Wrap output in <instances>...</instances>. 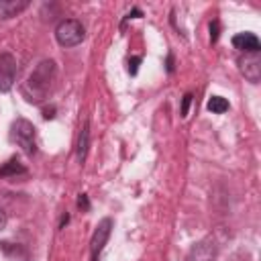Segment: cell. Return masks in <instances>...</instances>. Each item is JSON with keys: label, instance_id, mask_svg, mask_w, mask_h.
<instances>
[{"label": "cell", "instance_id": "11", "mask_svg": "<svg viewBox=\"0 0 261 261\" xmlns=\"http://www.w3.org/2000/svg\"><path fill=\"white\" fill-rule=\"evenodd\" d=\"M24 173H27V167H24L16 157L8 159V161L0 167V177H16V175H24Z\"/></svg>", "mask_w": 261, "mask_h": 261}, {"label": "cell", "instance_id": "8", "mask_svg": "<svg viewBox=\"0 0 261 261\" xmlns=\"http://www.w3.org/2000/svg\"><path fill=\"white\" fill-rule=\"evenodd\" d=\"M241 69H243V73H245V77L249 80V82H253V84H257L259 82V73H261V65H259V53H251V55H247L243 61H241Z\"/></svg>", "mask_w": 261, "mask_h": 261}, {"label": "cell", "instance_id": "13", "mask_svg": "<svg viewBox=\"0 0 261 261\" xmlns=\"http://www.w3.org/2000/svg\"><path fill=\"white\" fill-rule=\"evenodd\" d=\"M139 63H141V57H133V59L128 61V71H130V75H135V73H137Z\"/></svg>", "mask_w": 261, "mask_h": 261}, {"label": "cell", "instance_id": "5", "mask_svg": "<svg viewBox=\"0 0 261 261\" xmlns=\"http://www.w3.org/2000/svg\"><path fill=\"white\" fill-rule=\"evenodd\" d=\"M16 80V59L12 53H0V92H8Z\"/></svg>", "mask_w": 261, "mask_h": 261}, {"label": "cell", "instance_id": "16", "mask_svg": "<svg viewBox=\"0 0 261 261\" xmlns=\"http://www.w3.org/2000/svg\"><path fill=\"white\" fill-rule=\"evenodd\" d=\"M190 102H192V94H186V96H184V104H181V116L188 114V106H190Z\"/></svg>", "mask_w": 261, "mask_h": 261}, {"label": "cell", "instance_id": "15", "mask_svg": "<svg viewBox=\"0 0 261 261\" xmlns=\"http://www.w3.org/2000/svg\"><path fill=\"white\" fill-rule=\"evenodd\" d=\"M77 206H80L82 210H90V202H88V196H86V194H80V198H77Z\"/></svg>", "mask_w": 261, "mask_h": 261}, {"label": "cell", "instance_id": "7", "mask_svg": "<svg viewBox=\"0 0 261 261\" xmlns=\"http://www.w3.org/2000/svg\"><path fill=\"white\" fill-rule=\"evenodd\" d=\"M216 259V247L212 241H200L192 247L188 261H214Z\"/></svg>", "mask_w": 261, "mask_h": 261}, {"label": "cell", "instance_id": "2", "mask_svg": "<svg viewBox=\"0 0 261 261\" xmlns=\"http://www.w3.org/2000/svg\"><path fill=\"white\" fill-rule=\"evenodd\" d=\"M84 37H86V29L75 18H63L55 27V39L61 47H75L84 41Z\"/></svg>", "mask_w": 261, "mask_h": 261}, {"label": "cell", "instance_id": "17", "mask_svg": "<svg viewBox=\"0 0 261 261\" xmlns=\"http://www.w3.org/2000/svg\"><path fill=\"white\" fill-rule=\"evenodd\" d=\"M6 226V214H4V210L0 208V230Z\"/></svg>", "mask_w": 261, "mask_h": 261}, {"label": "cell", "instance_id": "9", "mask_svg": "<svg viewBox=\"0 0 261 261\" xmlns=\"http://www.w3.org/2000/svg\"><path fill=\"white\" fill-rule=\"evenodd\" d=\"M29 6V0H0V18H12L18 16Z\"/></svg>", "mask_w": 261, "mask_h": 261}, {"label": "cell", "instance_id": "4", "mask_svg": "<svg viewBox=\"0 0 261 261\" xmlns=\"http://www.w3.org/2000/svg\"><path fill=\"white\" fill-rule=\"evenodd\" d=\"M110 230H112V218H102L92 234V241H90V257L92 261H98L108 237H110Z\"/></svg>", "mask_w": 261, "mask_h": 261}, {"label": "cell", "instance_id": "1", "mask_svg": "<svg viewBox=\"0 0 261 261\" xmlns=\"http://www.w3.org/2000/svg\"><path fill=\"white\" fill-rule=\"evenodd\" d=\"M55 73H57L55 61L53 59H43L33 69V73L29 75V80L22 86V96L27 98V102H31V104L43 102L47 98L53 82H55Z\"/></svg>", "mask_w": 261, "mask_h": 261}, {"label": "cell", "instance_id": "3", "mask_svg": "<svg viewBox=\"0 0 261 261\" xmlns=\"http://www.w3.org/2000/svg\"><path fill=\"white\" fill-rule=\"evenodd\" d=\"M10 137L27 155H35L37 143H35V126H33V122H29L27 118H16L12 122V126H10Z\"/></svg>", "mask_w": 261, "mask_h": 261}, {"label": "cell", "instance_id": "10", "mask_svg": "<svg viewBox=\"0 0 261 261\" xmlns=\"http://www.w3.org/2000/svg\"><path fill=\"white\" fill-rule=\"evenodd\" d=\"M88 145H90V124L88 120L84 122L82 130H80V137H77V161L84 163L86 161V155H88Z\"/></svg>", "mask_w": 261, "mask_h": 261}, {"label": "cell", "instance_id": "6", "mask_svg": "<svg viewBox=\"0 0 261 261\" xmlns=\"http://www.w3.org/2000/svg\"><path fill=\"white\" fill-rule=\"evenodd\" d=\"M232 47L239 49V51H243V53H247V55H251V53H259L261 43H259V39H257L255 33L245 31V33H239V35L232 37Z\"/></svg>", "mask_w": 261, "mask_h": 261}, {"label": "cell", "instance_id": "12", "mask_svg": "<svg viewBox=\"0 0 261 261\" xmlns=\"http://www.w3.org/2000/svg\"><path fill=\"white\" fill-rule=\"evenodd\" d=\"M208 110H210L212 114H222V112L228 110V102H226L222 96H212V98L208 100Z\"/></svg>", "mask_w": 261, "mask_h": 261}, {"label": "cell", "instance_id": "14", "mask_svg": "<svg viewBox=\"0 0 261 261\" xmlns=\"http://www.w3.org/2000/svg\"><path fill=\"white\" fill-rule=\"evenodd\" d=\"M216 39H218V22L212 20V22H210V41L214 43Z\"/></svg>", "mask_w": 261, "mask_h": 261}]
</instances>
